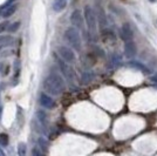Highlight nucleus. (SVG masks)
<instances>
[{"label": "nucleus", "mask_w": 157, "mask_h": 156, "mask_svg": "<svg viewBox=\"0 0 157 156\" xmlns=\"http://www.w3.org/2000/svg\"><path fill=\"white\" fill-rule=\"evenodd\" d=\"M151 81H152V82H157V73L154 76H151Z\"/></svg>", "instance_id": "obj_23"}, {"label": "nucleus", "mask_w": 157, "mask_h": 156, "mask_svg": "<svg viewBox=\"0 0 157 156\" xmlns=\"http://www.w3.org/2000/svg\"><path fill=\"white\" fill-rule=\"evenodd\" d=\"M18 154L20 156L26 155V143H19V147H18Z\"/></svg>", "instance_id": "obj_19"}, {"label": "nucleus", "mask_w": 157, "mask_h": 156, "mask_svg": "<svg viewBox=\"0 0 157 156\" xmlns=\"http://www.w3.org/2000/svg\"><path fill=\"white\" fill-rule=\"evenodd\" d=\"M39 148L40 149H44V153H47V149H48V142H47L45 138L40 137L39 138Z\"/></svg>", "instance_id": "obj_18"}, {"label": "nucleus", "mask_w": 157, "mask_h": 156, "mask_svg": "<svg viewBox=\"0 0 157 156\" xmlns=\"http://www.w3.org/2000/svg\"><path fill=\"white\" fill-rule=\"evenodd\" d=\"M58 54H59L62 60H65L66 62L68 64H72L75 61V53L72 48L67 47V46H60L58 48Z\"/></svg>", "instance_id": "obj_5"}, {"label": "nucleus", "mask_w": 157, "mask_h": 156, "mask_svg": "<svg viewBox=\"0 0 157 156\" xmlns=\"http://www.w3.org/2000/svg\"><path fill=\"white\" fill-rule=\"evenodd\" d=\"M42 86H44V91L52 96H58L60 94H62L66 89L65 80L60 74H56V73L49 74L44 80Z\"/></svg>", "instance_id": "obj_1"}, {"label": "nucleus", "mask_w": 157, "mask_h": 156, "mask_svg": "<svg viewBox=\"0 0 157 156\" xmlns=\"http://www.w3.org/2000/svg\"><path fill=\"white\" fill-rule=\"evenodd\" d=\"M66 7H67L66 0H54V2H53V10L55 12H62Z\"/></svg>", "instance_id": "obj_13"}, {"label": "nucleus", "mask_w": 157, "mask_h": 156, "mask_svg": "<svg viewBox=\"0 0 157 156\" xmlns=\"http://www.w3.org/2000/svg\"><path fill=\"white\" fill-rule=\"evenodd\" d=\"M15 1H18V0H8V1H7L6 4H5L4 6L1 7V10H4L5 7H7V6H8V5H11V4H13V2H15Z\"/></svg>", "instance_id": "obj_22"}, {"label": "nucleus", "mask_w": 157, "mask_h": 156, "mask_svg": "<svg viewBox=\"0 0 157 156\" xmlns=\"http://www.w3.org/2000/svg\"><path fill=\"white\" fill-rule=\"evenodd\" d=\"M0 51H1V46H0Z\"/></svg>", "instance_id": "obj_28"}, {"label": "nucleus", "mask_w": 157, "mask_h": 156, "mask_svg": "<svg viewBox=\"0 0 157 156\" xmlns=\"http://www.w3.org/2000/svg\"><path fill=\"white\" fill-rule=\"evenodd\" d=\"M71 22H72V25L75 27V28H78V29H83L85 24H86L83 13H82L80 10L73 11L72 14H71Z\"/></svg>", "instance_id": "obj_4"}, {"label": "nucleus", "mask_w": 157, "mask_h": 156, "mask_svg": "<svg viewBox=\"0 0 157 156\" xmlns=\"http://www.w3.org/2000/svg\"><path fill=\"white\" fill-rule=\"evenodd\" d=\"M58 65H59L60 69L62 72V75H63L68 81H73V80H74V72H73V69L71 68L69 64L61 59V60H58Z\"/></svg>", "instance_id": "obj_6"}, {"label": "nucleus", "mask_w": 157, "mask_h": 156, "mask_svg": "<svg viewBox=\"0 0 157 156\" xmlns=\"http://www.w3.org/2000/svg\"><path fill=\"white\" fill-rule=\"evenodd\" d=\"M36 116L39 119V121L41 122L42 124H46L47 123V115L45 114V111H39L36 113Z\"/></svg>", "instance_id": "obj_17"}, {"label": "nucleus", "mask_w": 157, "mask_h": 156, "mask_svg": "<svg viewBox=\"0 0 157 156\" xmlns=\"http://www.w3.org/2000/svg\"><path fill=\"white\" fill-rule=\"evenodd\" d=\"M18 7H19V4H17V2H13V4L8 5V6L5 7V8L2 10V12H1V15H0V17L4 18V19H8L10 17H12V15L17 12Z\"/></svg>", "instance_id": "obj_11"}, {"label": "nucleus", "mask_w": 157, "mask_h": 156, "mask_svg": "<svg viewBox=\"0 0 157 156\" xmlns=\"http://www.w3.org/2000/svg\"><path fill=\"white\" fill-rule=\"evenodd\" d=\"M0 144L4 146V147H6L7 144H8V136H7L6 134H1L0 135Z\"/></svg>", "instance_id": "obj_20"}, {"label": "nucleus", "mask_w": 157, "mask_h": 156, "mask_svg": "<svg viewBox=\"0 0 157 156\" xmlns=\"http://www.w3.org/2000/svg\"><path fill=\"white\" fill-rule=\"evenodd\" d=\"M120 38L123 40V41H130L134 40V32H132V28L130 27L129 24H123L121 28H120Z\"/></svg>", "instance_id": "obj_7"}, {"label": "nucleus", "mask_w": 157, "mask_h": 156, "mask_svg": "<svg viewBox=\"0 0 157 156\" xmlns=\"http://www.w3.org/2000/svg\"><path fill=\"white\" fill-rule=\"evenodd\" d=\"M96 19L98 22V27L101 31H103L108 26V20H107V15H105V11L101 6L98 7L96 10Z\"/></svg>", "instance_id": "obj_8"}, {"label": "nucleus", "mask_w": 157, "mask_h": 156, "mask_svg": "<svg viewBox=\"0 0 157 156\" xmlns=\"http://www.w3.org/2000/svg\"><path fill=\"white\" fill-rule=\"evenodd\" d=\"M128 66H130L132 68H136V69H140V71L145 73V74H149V73H150V69L145 65H143L142 62H140V61H130V62L128 64Z\"/></svg>", "instance_id": "obj_12"}, {"label": "nucleus", "mask_w": 157, "mask_h": 156, "mask_svg": "<svg viewBox=\"0 0 157 156\" xmlns=\"http://www.w3.org/2000/svg\"><path fill=\"white\" fill-rule=\"evenodd\" d=\"M83 17H85V22L88 27V31H90L92 33L96 32V26H98L96 25V14L92 6L86 5L83 8Z\"/></svg>", "instance_id": "obj_3"}, {"label": "nucleus", "mask_w": 157, "mask_h": 156, "mask_svg": "<svg viewBox=\"0 0 157 156\" xmlns=\"http://www.w3.org/2000/svg\"><path fill=\"white\" fill-rule=\"evenodd\" d=\"M95 78V74L93 73V72H86L82 74V78H81V81H82V84L83 85H87V84H89V82H92L93 80Z\"/></svg>", "instance_id": "obj_14"}, {"label": "nucleus", "mask_w": 157, "mask_h": 156, "mask_svg": "<svg viewBox=\"0 0 157 156\" xmlns=\"http://www.w3.org/2000/svg\"><path fill=\"white\" fill-rule=\"evenodd\" d=\"M0 156H5V151L2 150V148L0 147Z\"/></svg>", "instance_id": "obj_25"}, {"label": "nucleus", "mask_w": 157, "mask_h": 156, "mask_svg": "<svg viewBox=\"0 0 157 156\" xmlns=\"http://www.w3.org/2000/svg\"><path fill=\"white\" fill-rule=\"evenodd\" d=\"M39 102L41 104V107H44L46 109H52L53 107L55 106V102L52 99V96L49 94H47V93H41L40 94Z\"/></svg>", "instance_id": "obj_9"}, {"label": "nucleus", "mask_w": 157, "mask_h": 156, "mask_svg": "<svg viewBox=\"0 0 157 156\" xmlns=\"http://www.w3.org/2000/svg\"><path fill=\"white\" fill-rule=\"evenodd\" d=\"M6 39H7L6 37H1V35H0V44H1V42H4Z\"/></svg>", "instance_id": "obj_24"}, {"label": "nucleus", "mask_w": 157, "mask_h": 156, "mask_svg": "<svg viewBox=\"0 0 157 156\" xmlns=\"http://www.w3.org/2000/svg\"><path fill=\"white\" fill-rule=\"evenodd\" d=\"M20 26H21V22H20V21H15V22H12V24H10V25H8L7 32L11 33V34H13V33H15V32H18V31H19Z\"/></svg>", "instance_id": "obj_15"}, {"label": "nucleus", "mask_w": 157, "mask_h": 156, "mask_svg": "<svg viewBox=\"0 0 157 156\" xmlns=\"http://www.w3.org/2000/svg\"><path fill=\"white\" fill-rule=\"evenodd\" d=\"M1 115H2V106L0 103V120H1Z\"/></svg>", "instance_id": "obj_26"}, {"label": "nucleus", "mask_w": 157, "mask_h": 156, "mask_svg": "<svg viewBox=\"0 0 157 156\" xmlns=\"http://www.w3.org/2000/svg\"><path fill=\"white\" fill-rule=\"evenodd\" d=\"M10 22L8 21H4V22H0V33H4L5 31H7Z\"/></svg>", "instance_id": "obj_21"}, {"label": "nucleus", "mask_w": 157, "mask_h": 156, "mask_svg": "<svg viewBox=\"0 0 157 156\" xmlns=\"http://www.w3.org/2000/svg\"><path fill=\"white\" fill-rule=\"evenodd\" d=\"M65 40L75 51H81L82 40H81V35H80V32H78V28H75V27L67 28L65 32Z\"/></svg>", "instance_id": "obj_2"}, {"label": "nucleus", "mask_w": 157, "mask_h": 156, "mask_svg": "<svg viewBox=\"0 0 157 156\" xmlns=\"http://www.w3.org/2000/svg\"><path fill=\"white\" fill-rule=\"evenodd\" d=\"M137 53V48H136V45L134 42V40H130V41H125L124 42V54L127 58H134Z\"/></svg>", "instance_id": "obj_10"}, {"label": "nucleus", "mask_w": 157, "mask_h": 156, "mask_svg": "<svg viewBox=\"0 0 157 156\" xmlns=\"http://www.w3.org/2000/svg\"><path fill=\"white\" fill-rule=\"evenodd\" d=\"M121 62H122V59L118 54H113L111 55V64H113V66L117 67V66L121 65Z\"/></svg>", "instance_id": "obj_16"}, {"label": "nucleus", "mask_w": 157, "mask_h": 156, "mask_svg": "<svg viewBox=\"0 0 157 156\" xmlns=\"http://www.w3.org/2000/svg\"><path fill=\"white\" fill-rule=\"evenodd\" d=\"M1 88H2V86H1V85H0V91H1Z\"/></svg>", "instance_id": "obj_27"}]
</instances>
